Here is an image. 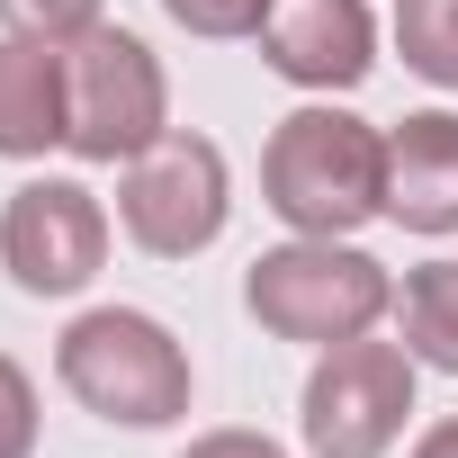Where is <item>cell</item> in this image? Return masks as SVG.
Wrapping results in <instances>:
<instances>
[{
  "instance_id": "1",
  "label": "cell",
  "mask_w": 458,
  "mask_h": 458,
  "mask_svg": "<svg viewBox=\"0 0 458 458\" xmlns=\"http://www.w3.org/2000/svg\"><path fill=\"white\" fill-rule=\"evenodd\" d=\"M261 198L288 234H360L386 216V126L351 117L342 99H306L261 144Z\"/></svg>"
},
{
  "instance_id": "2",
  "label": "cell",
  "mask_w": 458,
  "mask_h": 458,
  "mask_svg": "<svg viewBox=\"0 0 458 458\" xmlns=\"http://www.w3.org/2000/svg\"><path fill=\"white\" fill-rule=\"evenodd\" d=\"M55 377L81 413L117 422V431H171L198 395V369L180 351V333L144 306H90L64 324L55 342Z\"/></svg>"
},
{
  "instance_id": "3",
  "label": "cell",
  "mask_w": 458,
  "mask_h": 458,
  "mask_svg": "<svg viewBox=\"0 0 458 458\" xmlns=\"http://www.w3.org/2000/svg\"><path fill=\"white\" fill-rule=\"evenodd\" d=\"M243 306L270 342L333 351V342H360L395 315V279H386V261H369L342 234H288L279 252H261L243 270Z\"/></svg>"
},
{
  "instance_id": "4",
  "label": "cell",
  "mask_w": 458,
  "mask_h": 458,
  "mask_svg": "<svg viewBox=\"0 0 458 458\" xmlns=\"http://www.w3.org/2000/svg\"><path fill=\"white\" fill-rule=\"evenodd\" d=\"M171 135V72L135 28H81L64 46V153L135 162Z\"/></svg>"
},
{
  "instance_id": "5",
  "label": "cell",
  "mask_w": 458,
  "mask_h": 458,
  "mask_svg": "<svg viewBox=\"0 0 458 458\" xmlns=\"http://www.w3.org/2000/svg\"><path fill=\"white\" fill-rule=\"evenodd\" d=\"M413 386H422V360L404 342H333L315 351L306 369V395H297V431L315 458H386L413 422Z\"/></svg>"
},
{
  "instance_id": "6",
  "label": "cell",
  "mask_w": 458,
  "mask_h": 458,
  "mask_svg": "<svg viewBox=\"0 0 458 458\" xmlns=\"http://www.w3.org/2000/svg\"><path fill=\"white\" fill-rule=\"evenodd\" d=\"M225 216H234V171H225V153L189 126H171L153 153H135L117 171V225L126 243L153 252V261H198Z\"/></svg>"
},
{
  "instance_id": "7",
  "label": "cell",
  "mask_w": 458,
  "mask_h": 458,
  "mask_svg": "<svg viewBox=\"0 0 458 458\" xmlns=\"http://www.w3.org/2000/svg\"><path fill=\"white\" fill-rule=\"evenodd\" d=\"M0 270L19 297H81L108 270V207L81 180H19L0 198Z\"/></svg>"
},
{
  "instance_id": "8",
  "label": "cell",
  "mask_w": 458,
  "mask_h": 458,
  "mask_svg": "<svg viewBox=\"0 0 458 458\" xmlns=\"http://www.w3.org/2000/svg\"><path fill=\"white\" fill-rule=\"evenodd\" d=\"M261 64L315 99H342L377 72V19H369V0H279L270 28L252 37Z\"/></svg>"
},
{
  "instance_id": "9",
  "label": "cell",
  "mask_w": 458,
  "mask_h": 458,
  "mask_svg": "<svg viewBox=\"0 0 458 458\" xmlns=\"http://www.w3.org/2000/svg\"><path fill=\"white\" fill-rule=\"evenodd\" d=\"M386 216L422 243L458 234V108H413L386 126Z\"/></svg>"
},
{
  "instance_id": "10",
  "label": "cell",
  "mask_w": 458,
  "mask_h": 458,
  "mask_svg": "<svg viewBox=\"0 0 458 458\" xmlns=\"http://www.w3.org/2000/svg\"><path fill=\"white\" fill-rule=\"evenodd\" d=\"M64 144V46L0 28V162H46Z\"/></svg>"
},
{
  "instance_id": "11",
  "label": "cell",
  "mask_w": 458,
  "mask_h": 458,
  "mask_svg": "<svg viewBox=\"0 0 458 458\" xmlns=\"http://www.w3.org/2000/svg\"><path fill=\"white\" fill-rule=\"evenodd\" d=\"M395 342H404L422 369L458 377V261L404 270V288H395Z\"/></svg>"
},
{
  "instance_id": "12",
  "label": "cell",
  "mask_w": 458,
  "mask_h": 458,
  "mask_svg": "<svg viewBox=\"0 0 458 458\" xmlns=\"http://www.w3.org/2000/svg\"><path fill=\"white\" fill-rule=\"evenodd\" d=\"M395 55L431 90H458V0H395Z\"/></svg>"
},
{
  "instance_id": "13",
  "label": "cell",
  "mask_w": 458,
  "mask_h": 458,
  "mask_svg": "<svg viewBox=\"0 0 458 458\" xmlns=\"http://www.w3.org/2000/svg\"><path fill=\"white\" fill-rule=\"evenodd\" d=\"M270 10H279V0H162V19L189 28V37H207V46H243V37H261Z\"/></svg>"
},
{
  "instance_id": "14",
  "label": "cell",
  "mask_w": 458,
  "mask_h": 458,
  "mask_svg": "<svg viewBox=\"0 0 458 458\" xmlns=\"http://www.w3.org/2000/svg\"><path fill=\"white\" fill-rule=\"evenodd\" d=\"M99 19H108V0H0V28L10 37H46V46H72Z\"/></svg>"
},
{
  "instance_id": "15",
  "label": "cell",
  "mask_w": 458,
  "mask_h": 458,
  "mask_svg": "<svg viewBox=\"0 0 458 458\" xmlns=\"http://www.w3.org/2000/svg\"><path fill=\"white\" fill-rule=\"evenodd\" d=\"M0 458H37V377L0 351Z\"/></svg>"
},
{
  "instance_id": "16",
  "label": "cell",
  "mask_w": 458,
  "mask_h": 458,
  "mask_svg": "<svg viewBox=\"0 0 458 458\" xmlns=\"http://www.w3.org/2000/svg\"><path fill=\"white\" fill-rule=\"evenodd\" d=\"M180 458H288V449H279L270 431H198Z\"/></svg>"
},
{
  "instance_id": "17",
  "label": "cell",
  "mask_w": 458,
  "mask_h": 458,
  "mask_svg": "<svg viewBox=\"0 0 458 458\" xmlns=\"http://www.w3.org/2000/svg\"><path fill=\"white\" fill-rule=\"evenodd\" d=\"M413 458H458V413H449V422H431V431L413 440Z\"/></svg>"
}]
</instances>
